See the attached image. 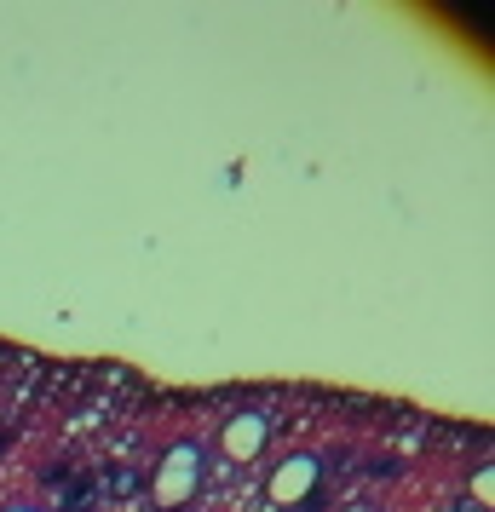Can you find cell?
Masks as SVG:
<instances>
[{"label": "cell", "instance_id": "obj_1", "mask_svg": "<svg viewBox=\"0 0 495 512\" xmlns=\"http://www.w3.org/2000/svg\"><path fill=\"white\" fill-rule=\"evenodd\" d=\"M196 489H202V443H173L167 461L156 466V478H150V495L162 507H185Z\"/></svg>", "mask_w": 495, "mask_h": 512}, {"label": "cell", "instance_id": "obj_2", "mask_svg": "<svg viewBox=\"0 0 495 512\" xmlns=\"http://www.w3.org/2000/svg\"><path fill=\"white\" fill-rule=\"evenodd\" d=\"M317 478H323V461L317 455H288V461H277L265 495H271V507H300V501H311Z\"/></svg>", "mask_w": 495, "mask_h": 512}, {"label": "cell", "instance_id": "obj_3", "mask_svg": "<svg viewBox=\"0 0 495 512\" xmlns=\"http://www.w3.org/2000/svg\"><path fill=\"white\" fill-rule=\"evenodd\" d=\"M271 438V420L260 409H242V415L225 420V432H219V449H225V461H254Z\"/></svg>", "mask_w": 495, "mask_h": 512}, {"label": "cell", "instance_id": "obj_4", "mask_svg": "<svg viewBox=\"0 0 495 512\" xmlns=\"http://www.w3.org/2000/svg\"><path fill=\"white\" fill-rule=\"evenodd\" d=\"M6 512H35V507H6Z\"/></svg>", "mask_w": 495, "mask_h": 512}]
</instances>
